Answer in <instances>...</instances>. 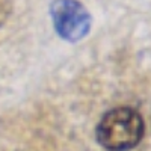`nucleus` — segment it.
<instances>
[{
  "label": "nucleus",
  "instance_id": "nucleus-1",
  "mask_svg": "<svg viewBox=\"0 0 151 151\" xmlns=\"http://www.w3.org/2000/svg\"><path fill=\"white\" fill-rule=\"evenodd\" d=\"M145 133L144 118L129 106L110 109L100 119L95 136L107 151H129L142 141Z\"/></svg>",
  "mask_w": 151,
  "mask_h": 151
},
{
  "label": "nucleus",
  "instance_id": "nucleus-2",
  "mask_svg": "<svg viewBox=\"0 0 151 151\" xmlns=\"http://www.w3.org/2000/svg\"><path fill=\"white\" fill-rule=\"evenodd\" d=\"M50 17L56 33L68 42L82 41L91 32L92 17L79 0H53Z\"/></svg>",
  "mask_w": 151,
  "mask_h": 151
}]
</instances>
